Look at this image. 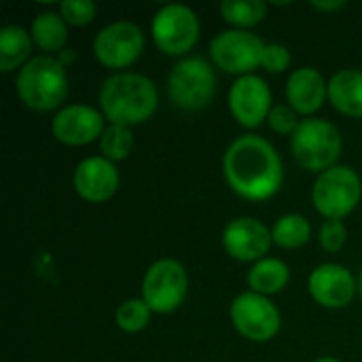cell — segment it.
<instances>
[{"mask_svg":"<svg viewBox=\"0 0 362 362\" xmlns=\"http://www.w3.org/2000/svg\"><path fill=\"white\" fill-rule=\"evenodd\" d=\"M316 362H341L339 358H333V356H322V358H318Z\"/></svg>","mask_w":362,"mask_h":362,"instance_id":"obj_31","label":"cell"},{"mask_svg":"<svg viewBox=\"0 0 362 362\" xmlns=\"http://www.w3.org/2000/svg\"><path fill=\"white\" fill-rule=\"evenodd\" d=\"M341 132L325 119H303L291 136V151L295 161L310 172H325L333 168L341 155Z\"/></svg>","mask_w":362,"mask_h":362,"instance_id":"obj_4","label":"cell"},{"mask_svg":"<svg viewBox=\"0 0 362 362\" xmlns=\"http://www.w3.org/2000/svg\"><path fill=\"white\" fill-rule=\"evenodd\" d=\"M231 115L244 127H259L272 112V89L259 74L238 76L229 89Z\"/></svg>","mask_w":362,"mask_h":362,"instance_id":"obj_12","label":"cell"},{"mask_svg":"<svg viewBox=\"0 0 362 362\" xmlns=\"http://www.w3.org/2000/svg\"><path fill=\"white\" fill-rule=\"evenodd\" d=\"M229 314L238 333L257 344H265L274 339L282 325L276 303L269 297L252 291L238 295L231 303Z\"/></svg>","mask_w":362,"mask_h":362,"instance_id":"obj_10","label":"cell"},{"mask_svg":"<svg viewBox=\"0 0 362 362\" xmlns=\"http://www.w3.org/2000/svg\"><path fill=\"white\" fill-rule=\"evenodd\" d=\"M308 288L318 305L329 310H339L354 299L358 291V280L344 265L322 263L310 274Z\"/></svg>","mask_w":362,"mask_h":362,"instance_id":"obj_15","label":"cell"},{"mask_svg":"<svg viewBox=\"0 0 362 362\" xmlns=\"http://www.w3.org/2000/svg\"><path fill=\"white\" fill-rule=\"evenodd\" d=\"M265 51V42L248 32V30H223L210 42V57L212 62L229 72V74H252L257 66H261V57Z\"/></svg>","mask_w":362,"mask_h":362,"instance_id":"obj_9","label":"cell"},{"mask_svg":"<svg viewBox=\"0 0 362 362\" xmlns=\"http://www.w3.org/2000/svg\"><path fill=\"white\" fill-rule=\"evenodd\" d=\"M142 49H144V32L140 25L127 19H119L104 25L93 38L95 59L110 70L132 66L140 57Z\"/></svg>","mask_w":362,"mask_h":362,"instance_id":"obj_11","label":"cell"},{"mask_svg":"<svg viewBox=\"0 0 362 362\" xmlns=\"http://www.w3.org/2000/svg\"><path fill=\"white\" fill-rule=\"evenodd\" d=\"M151 308L146 305L144 299H127L123 301L117 312H115V320H117V327L125 333H140L148 320H151Z\"/></svg>","mask_w":362,"mask_h":362,"instance_id":"obj_25","label":"cell"},{"mask_svg":"<svg viewBox=\"0 0 362 362\" xmlns=\"http://www.w3.org/2000/svg\"><path fill=\"white\" fill-rule=\"evenodd\" d=\"M223 19L231 25H235L238 30L257 25L265 13H267V4L263 0H225L218 6Z\"/></svg>","mask_w":362,"mask_h":362,"instance_id":"obj_23","label":"cell"},{"mask_svg":"<svg viewBox=\"0 0 362 362\" xmlns=\"http://www.w3.org/2000/svg\"><path fill=\"white\" fill-rule=\"evenodd\" d=\"M312 6L318 8V11H339V8L346 6V0H322V2L320 0H314Z\"/></svg>","mask_w":362,"mask_h":362,"instance_id":"obj_30","label":"cell"},{"mask_svg":"<svg viewBox=\"0 0 362 362\" xmlns=\"http://www.w3.org/2000/svg\"><path fill=\"white\" fill-rule=\"evenodd\" d=\"M361 176L348 165H333L325 170L312 189V202L327 221H341L361 202Z\"/></svg>","mask_w":362,"mask_h":362,"instance_id":"obj_6","label":"cell"},{"mask_svg":"<svg viewBox=\"0 0 362 362\" xmlns=\"http://www.w3.org/2000/svg\"><path fill=\"white\" fill-rule=\"evenodd\" d=\"M267 123L276 134H282V136L291 134L293 136L301 121L297 119V112L291 104H276L267 117Z\"/></svg>","mask_w":362,"mask_h":362,"instance_id":"obj_27","label":"cell"},{"mask_svg":"<svg viewBox=\"0 0 362 362\" xmlns=\"http://www.w3.org/2000/svg\"><path fill=\"white\" fill-rule=\"evenodd\" d=\"M95 13H98V6L91 0H64L59 4V15L70 25H87L93 21Z\"/></svg>","mask_w":362,"mask_h":362,"instance_id":"obj_26","label":"cell"},{"mask_svg":"<svg viewBox=\"0 0 362 362\" xmlns=\"http://www.w3.org/2000/svg\"><path fill=\"white\" fill-rule=\"evenodd\" d=\"M246 280H248V286L252 293L269 297V295H276L286 288V284L291 280V269L284 261L265 257L252 265Z\"/></svg>","mask_w":362,"mask_h":362,"instance_id":"obj_19","label":"cell"},{"mask_svg":"<svg viewBox=\"0 0 362 362\" xmlns=\"http://www.w3.org/2000/svg\"><path fill=\"white\" fill-rule=\"evenodd\" d=\"M216 91L214 68L204 57H182L168 74V93L182 110L206 108Z\"/></svg>","mask_w":362,"mask_h":362,"instance_id":"obj_5","label":"cell"},{"mask_svg":"<svg viewBox=\"0 0 362 362\" xmlns=\"http://www.w3.org/2000/svg\"><path fill=\"white\" fill-rule=\"evenodd\" d=\"M100 108L102 115L115 125H140L157 110V87L155 83L138 72H117L100 85Z\"/></svg>","mask_w":362,"mask_h":362,"instance_id":"obj_2","label":"cell"},{"mask_svg":"<svg viewBox=\"0 0 362 362\" xmlns=\"http://www.w3.org/2000/svg\"><path fill=\"white\" fill-rule=\"evenodd\" d=\"M227 185L244 199L263 202L274 197L284 180L282 159L276 146L255 134L235 138L223 157Z\"/></svg>","mask_w":362,"mask_h":362,"instance_id":"obj_1","label":"cell"},{"mask_svg":"<svg viewBox=\"0 0 362 362\" xmlns=\"http://www.w3.org/2000/svg\"><path fill=\"white\" fill-rule=\"evenodd\" d=\"M291 64V51L288 47L280 45V42H269L265 45V51H263V57H261V66L267 70V72H284Z\"/></svg>","mask_w":362,"mask_h":362,"instance_id":"obj_29","label":"cell"},{"mask_svg":"<svg viewBox=\"0 0 362 362\" xmlns=\"http://www.w3.org/2000/svg\"><path fill=\"white\" fill-rule=\"evenodd\" d=\"M272 242L274 238L267 225L252 216L233 218L223 229V246L227 255L244 263H257L265 259L272 248Z\"/></svg>","mask_w":362,"mask_h":362,"instance_id":"obj_13","label":"cell"},{"mask_svg":"<svg viewBox=\"0 0 362 362\" xmlns=\"http://www.w3.org/2000/svg\"><path fill=\"white\" fill-rule=\"evenodd\" d=\"M272 238L282 248H301L312 238V225L301 214H284L274 223Z\"/></svg>","mask_w":362,"mask_h":362,"instance_id":"obj_22","label":"cell"},{"mask_svg":"<svg viewBox=\"0 0 362 362\" xmlns=\"http://www.w3.org/2000/svg\"><path fill=\"white\" fill-rule=\"evenodd\" d=\"M104 115L87 104H68L57 110L51 121L53 136L68 146L89 144L104 134Z\"/></svg>","mask_w":362,"mask_h":362,"instance_id":"obj_14","label":"cell"},{"mask_svg":"<svg viewBox=\"0 0 362 362\" xmlns=\"http://www.w3.org/2000/svg\"><path fill=\"white\" fill-rule=\"evenodd\" d=\"M134 148V134H132V127H125V125H115L110 123L102 138H100V151H102V157H106L108 161H121L125 159Z\"/></svg>","mask_w":362,"mask_h":362,"instance_id":"obj_24","label":"cell"},{"mask_svg":"<svg viewBox=\"0 0 362 362\" xmlns=\"http://www.w3.org/2000/svg\"><path fill=\"white\" fill-rule=\"evenodd\" d=\"M19 100L32 110H53L62 106L68 95V74L55 55L32 57L17 74L15 81Z\"/></svg>","mask_w":362,"mask_h":362,"instance_id":"obj_3","label":"cell"},{"mask_svg":"<svg viewBox=\"0 0 362 362\" xmlns=\"http://www.w3.org/2000/svg\"><path fill=\"white\" fill-rule=\"evenodd\" d=\"M151 32L165 55H185L199 38V19L187 4H163L151 21Z\"/></svg>","mask_w":362,"mask_h":362,"instance_id":"obj_8","label":"cell"},{"mask_svg":"<svg viewBox=\"0 0 362 362\" xmlns=\"http://www.w3.org/2000/svg\"><path fill=\"white\" fill-rule=\"evenodd\" d=\"M74 189L76 193L91 204H102L110 199L119 189V170L112 161L102 155L85 157L74 170Z\"/></svg>","mask_w":362,"mask_h":362,"instance_id":"obj_16","label":"cell"},{"mask_svg":"<svg viewBox=\"0 0 362 362\" xmlns=\"http://www.w3.org/2000/svg\"><path fill=\"white\" fill-rule=\"evenodd\" d=\"M30 34L34 45L51 55L68 42V23L55 11H42L32 19Z\"/></svg>","mask_w":362,"mask_h":362,"instance_id":"obj_21","label":"cell"},{"mask_svg":"<svg viewBox=\"0 0 362 362\" xmlns=\"http://www.w3.org/2000/svg\"><path fill=\"white\" fill-rule=\"evenodd\" d=\"M284 93L295 112L314 115L329 98V83L325 81L322 72L312 66H303L291 72Z\"/></svg>","mask_w":362,"mask_h":362,"instance_id":"obj_17","label":"cell"},{"mask_svg":"<svg viewBox=\"0 0 362 362\" xmlns=\"http://www.w3.org/2000/svg\"><path fill=\"white\" fill-rule=\"evenodd\" d=\"M189 293V276L180 261L159 259L155 261L142 280V299L157 314L176 312Z\"/></svg>","mask_w":362,"mask_h":362,"instance_id":"obj_7","label":"cell"},{"mask_svg":"<svg viewBox=\"0 0 362 362\" xmlns=\"http://www.w3.org/2000/svg\"><path fill=\"white\" fill-rule=\"evenodd\" d=\"M329 100L335 110L362 119V70L346 68L331 76Z\"/></svg>","mask_w":362,"mask_h":362,"instance_id":"obj_18","label":"cell"},{"mask_svg":"<svg viewBox=\"0 0 362 362\" xmlns=\"http://www.w3.org/2000/svg\"><path fill=\"white\" fill-rule=\"evenodd\" d=\"M358 295H361V299H362V269H361V274H358Z\"/></svg>","mask_w":362,"mask_h":362,"instance_id":"obj_32","label":"cell"},{"mask_svg":"<svg viewBox=\"0 0 362 362\" xmlns=\"http://www.w3.org/2000/svg\"><path fill=\"white\" fill-rule=\"evenodd\" d=\"M348 231L341 221H325L318 231V242L327 252H339L346 244Z\"/></svg>","mask_w":362,"mask_h":362,"instance_id":"obj_28","label":"cell"},{"mask_svg":"<svg viewBox=\"0 0 362 362\" xmlns=\"http://www.w3.org/2000/svg\"><path fill=\"white\" fill-rule=\"evenodd\" d=\"M32 34L21 25H4L0 30V70L11 72L15 68H23L32 57Z\"/></svg>","mask_w":362,"mask_h":362,"instance_id":"obj_20","label":"cell"}]
</instances>
